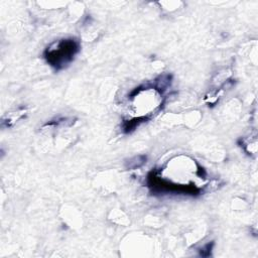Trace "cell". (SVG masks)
I'll return each instance as SVG.
<instances>
[{"label":"cell","instance_id":"1","mask_svg":"<svg viewBox=\"0 0 258 258\" xmlns=\"http://www.w3.org/2000/svg\"><path fill=\"white\" fill-rule=\"evenodd\" d=\"M81 49L80 41L76 38H61L50 43L43 52L46 62L55 71L67 68Z\"/></svg>","mask_w":258,"mask_h":258}]
</instances>
